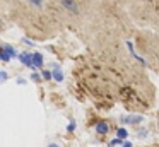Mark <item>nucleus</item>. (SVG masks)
<instances>
[{
    "instance_id": "1",
    "label": "nucleus",
    "mask_w": 159,
    "mask_h": 147,
    "mask_svg": "<svg viewBox=\"0 0 159 147\" xmlns=\"http://www.w3.org/2000/svg\"><path fill=\"white\" fill-rule=\"evenodd\" d=\"M43 63H45V58L39 51H34L31 53V68H41Z\"/></svg>"
},
{
    "instance_id": "2",
    "label": "nucleus",
    "mask_w": 159,
    "mask_h": 147,
    "mask_svg": "<svg viewBox=\"0 0 159 147\" xmlns=\"http://www.w3.org/2000/svg\"><path fill=\"white\" fill-rule=\"evenodd\" d=\"M121 123L123 125H137V123H140L142 120H144V116L140 115H130V116H123V118H120Z\"/></svg>"
},
{
    "instance_id": "3",
    "label": "nucleus",
    "mask_w": 159,
    "mask_h": 147,
    "mask_svg": "<svg viewBox=\"0 0 159 147\" xmlns=\"http://www.w3.org/2000/svg\"><path fill=\"white\" fill-rule=\"evenodd\" d=\"M94 130H96V133H99V135H106V133L110 132V123L108 122H98L96 126H94Z\"/></svg>"
},
{
    "instance_id": "4",
    "label": "nucleus",
    "mask_w": 159,
    "mask_h": 147,
    "mask_svg": "<svg viewBox=\"0 0 159 147\" xmlns=\"http://www.w3.org/2000/svg\"><path fill=\"white\" fill-rule=\"evenodd\" d=\"M17 58L22 65L26 67H31V51H22V53H17Z\"/></svg>"
},
{
    "instance_id": "5",
    "label": "nucleus",
    "mask_w": 159,
    "mask_h": 147,
    "mask_svg": "<svg viewBox=\"0 0 159 147\" xmlns=\"http://www.w3.org/2000/svg\"><path fill=\"white\" fill-rule=\"evenodd\" d=\"M52 79H55L57 82H62L63 80V72L58 65H53V70H52Z\"/></svg>"
},
{
    "instance_id": "6",
    "label": "nucleus",
    "mask_w": 159,
    "mask_h": 147,
    "mask_svg": "<svg viewBox=\"0 0 159 147\" xmlns=\"http://www.w3.org/2000/svg\"><path fill=\"white\" fill-rule=\"evenodd\" d=\"M62 5L65 7L69 12H77V2L75 0H62Z\"/></svg>"
},
{
    "instance_id": "7",
    "label": "nucleus",
    "mask_w": 159,
    "mask_h": 147,
    "mask_svg": "<svg viewBox=\"0 0 159 147\" xmlns=\"http://www.w3.org/2000/svg\"><path fill=\"white\" fill-rule=\"evenodd\" d=\"M2 50H4L9 57H11V60H12V58H17V50H16L12 44H4V46H2Z\"/></svg>"
},
{
    "instance_id": "8",
    "label": "nucleus",
    "mask_w": 159,
    "mask_h": 147,
    "mask_svg": "<svg viewBox=\"0 0 159 147\" xmlns=\"http://www.w3.org/2000/svg\"><path fill=\"white\" fill-rule=\"evenodd\" d=\"M127 137H128V130H127V128H123V126H120V128L116 130V139H120V140H127Z\"/></svg>"
},
{
    "instance_id": "9",
    "label": "nucleus",
    "mask_w": 159,
    "mask_h": 147,
    "mask_svg": "<svg viewBox=\"0 0 159 147\" xmlns=\"http://www.w3.org/2000/svg\"><path fill=\"white\" fill-rule=\"evenodd\" d=\"M75 128H77V123L74 122V120H70L69 125H67V132H69V133H74V132H75Z\"/></svg>"
},
{
    "instance_id": "10",
    "label": "nucleus",
    "mask_w": 159,
    "mask_h": 147,
    "mask_svg": "<svg viewBox=\"0 0 159 147\" xmlns=\"http://www.w3.org/2000/svg\"><path fill=\"white\" fill-rule=\"evenodd\" d=\"M41 79H45V80H52V72L50 70H41Z\"/></svg>"
},
{
    "instance_id": "11",
    "label": "nucleus",
    "mask_w": 159,
    "mask_h": 147,
    "mask_svg": "<svg viewBox=\"0 0 159 147\" xmlns=\"http://www.w3.org/2000/svg\"><path fill=\"white\" fill-rule=\"evenodd\" d=\"M0 60H4V62H11V57H9V55L5 53L4 50H0Z\"/></svg>"
},
{
    "instance_id": "12",
    "label": "nucleus",
    "mask_w": 159,
    "mask_h": 147,
    "mask_svg": "<svg viewBox=\"0 0 159 147\" xmlns=\"http://www.w3.org/2000/svg\"><path fill=\"white\" fill-rule=\"evenodd\" d=\"M9 79V74L5 70H0V82H5Z\"/></svg>"
},
{
    "instance_id": "13",
    "label": "nucleus",
    "mask_w": 159,
    "mask_h": 147,
    "mask_svg": "<svg viewBox=\"0 0 159 147\" xmlns=\"http://www.w3.org/2000/svg\"><path fill=\"white\" fill-rule=\"evenodd\" d=\"M31 79H33L34 82H39V80H41V75H39L38 72H33V74H31Z\"/></svg>"
},
{
    "instance_id": "14",
    "label": "nucleus",
    "mask_w": 159,
    "mask_h": 147,
    "mask_svg": "<svg viewBox=\"0 0 159 147\" xmlns=\"http://www.w3.org/2000/svg\"><path fill=\"white\" fill-rule=\"evenodd\" d=\"M121 142H123V140H120V139H113L110 142V147H115V145H121Z\"/></svg>"
},
{
    "instance_id": "15",
    "label": "nucleus",
    "mask_w": 159,
    "mask_h": 147,
    "mask_svg": "<svg viewBox=\"0 0 159 147\" xmlns=\"http://www.w3.org/2000/svg\"><path fill=\"white\" fill-rule=\"evenodd\" d=\"M22 43H26V44H29V46H34V41H31V39H28V38H22Z\"/></svg>"
},
{
    "instance_id": "16",
    "label": "nucleus",
    "mask_w": 159,
    "mask_h": 147,
    "mask_svg": "<svg viewBox=\"0 0 159 147\" xmlns=\"http://www.w3.org/2000/svg\"><path fill=\"white\" fill-rule=\"evenodd\" d=\"M121 147H134V144L128 142V140H123V142H121Z\"/></svg>"
},
{
    "instance_id": "17",
    "label": "nucleus",
    "mask_w": 159,
    "mask_h": 147,
    "mask_svg": "<svg viewBox=\"0 0 159 147\" xmlns=\"http://www.w3.org/2000/svg\"><path fill=\"white\" fill-rule=\"evenodd\" d=\"M29 2H31V3H34L36 7H41V5H43V3H41V0H29Z\"/></svg>"
},
{
    "instance_id": "18",
    "label": "nucleus",
    "mask_w": 159,
    "mask_h": 147,
    "mask_svg": "<svg viewBox=\"0 0 159 147\" xmlns=\"http://www.w3.org/2000/svg\"><path fill=\"white\" fill-rule=\"evenodd\" d=\"M17 84L24 85V84H26V79H17Z\"/></svg>"
},
{
    "instance_id": "19",
    "label": "nucleus",
    "mask_w": 159,
    "mask_h": 147,
    "mask_svg": "<svg viewBox=\"0 0 159 147\" xmlns=\"http://www.w3.org/2000/svg\"><path fill=\"white\" fill-rule=\"evenodd\" d=\"M48 147H60V145H58V144H55V142H52V144H50Z\"/></svg>"
},
{
    "instance_id": "20",
    "label": "nucleus",
    "mask_w": 159,
    "mask_h": 147,
    "mask_svg": "<svg viewBox=\"0 0 159 147\" xmlns=\"http://www.w3.org/2000/svg\"><path fill=\"white\" fill-rule=\"evenodd\" d=\"M0 26H2V22H0Z\"/></svg>"
},
{
    "instance_id": "21",
    "label": "nucleus",
    "mask_w": 159,
    "mask_h": 147,
    "mask_svg": "<svg viewBox=\"0 0 159 147\" xmlns=\"http://www.w3.org/2000/svg\"><path fill=\"white\" fill-rule=\"evenodd\" d=\"M0 62H2V60H0Z\"/></svg>"
}]
</instances>
